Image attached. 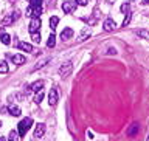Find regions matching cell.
Returning a JSON list of instances; mask_svg holds the SVG:
<instances>
[{
	"mask_svg": "<svg viewBox=\"0 0 149 141\" xmlns=\"http://www.w3.org/2000/svg\"><path fill=\"white\" fill-rule=\"evenodd\" d=\"M31 124H33L31 118H23L20 123H19V135H20V137H25V133L28 132V129L31 127Z\"/></svg>",
	"mask_w": 149,
	"mask_h": 141,
	"instance_id": "6da1fadb",
	"label": "cell"
},
{
	"mask_svg": "<svg viewBox=\"0 0 149 141\" xmlns=\"http://www.w3.org/2000/svg\"><path fill=\"white\" fill-rule=\"evenodd\" d=\"M72 68H73V64L70 62V60H67V62H64L62 65L59 67V74L62 78H67L70 73H72Z\"/></svg>",
	"mask_w": 149,
	"mask_h": 141,
	"instance_id": "7a4b0ae2",
	"label": "cell"
},
{
	"mask_svg": "<svg viewBox=\"0 0 149 141\" xmlns=\"http://www.w3.org/2000/svg\"><path fill=\"white\" fill-rule=\"evenodd\" d=\"M76 2L74 0H65V2L62 3V11L64 13H73L74 9H76Z\"/></svg>",
	"mask_w": 149,
	"mask_h": 141,
	"instance_id": "3957f363",
	"label": "cell"
},
{
	"mask_svg": "<svg viewBox=\"0 0 149 141\" xmlns=\"http://www.w3.org/2000/svg\"><path fill=\"white\" fill-rule=\"evenodd\" d=\"M40 19L39 17H33V20L30 22V25H28V30H30V33H36L37 30L40 28Z\"/></svg>",
	"mask_w": 149,
	"mask_h": 141,
	"instance_id": "277c9868",
	"label": "cell"
},
{
	"mask_svg": "<svg viewBox=\"0 0 149 141\" xmlns=\"http://www.w3.org/2000/svg\"><path fill=\"white\" fill-rule=\"evenodd\" d=\"M48 104L50 106L58 104V92H56V88H51L50 93H48Z\"/></svg>",
	"mask_w": 149,
	"mask_h": 141,
	"instance_id": "5b68a950",
	"label": "cell"
},
{
	"mask_svg": "<svg viewBox=\"0 0 149 141\" xmlns=\"http://www.w3.org/2000/svg\"><path fill=\"white\" fill-rule=\"evenodd\" d=\"M44 133H45V124L39 123L36 126V129H34V138H42Z\"/></svg>",
	"mask_w": 149,
	"mask_h": 141,
	"instance_id": "8992f818",
	"label": "cell"
},
{
	"mask_svg": "<svg viewBox=\"0 0 149 141\" xmlns=\"http://www.w3.org/2000/svg\"><path fill=\"white\" fill-rule=\"evenodd\" d=\"M102 28H104V31H113L116 28L113 19H106V20H104V26H102Z\"/></svg>",
	"mask_w": 149,
	"mask_h": 141,
	"instance_id": "52a82bcc",
	"label": "cell"
},
{
	"mask_svg": "<svg viewBox=\"0 0 149 141\" xmlns=\"http://www.w3.org/2000/svg\"><path fill=\"white\" fill-rule=\"evenodd\" d=\"M19 16H20L19 13H14V14H11V16L5 17L2 20V25H9V23H13L14 20H17V19H19Z\"/></svg>",
	"mask_w": 149,
	"mask_h": 141,
	"instance_id": "ba28073f",
	"label": "cell"
},
{
	"mask_svg": "<svg viewBox=\"0 0 149 141\" xmlns=\"http://www.w3.org/2000/svg\"><path fill=\"white\" fill-rule=\"evenodd\" d=\"M61 37H62L64 40H68L70 37H73V30L72 28H65V30L62 31V34H61Z\"/></svg>",
	"mask_w": 149,
	"mask_h": 141,
	"instance_id": "9c48e42d",
	"label": "cell"
},
{
	"mask_svg": "<svg viewBox=\"0 0 149 141\" xmlns=\"http://www.w3.org/2000/svg\"><path fill=\"white\" fill-rule=\"evenodd\" d=\"M19 48L23 50V51H26V53H31V51H33V45L28 44V42H20V44H19Z\"/></svg>",
	"mask_w": 149,
	"mask_h": 141,
	"instance_id": "30bf717a",
	"label": "cell"
},
{
	"mask_svg": "<svg viewBox=\"0 0 149 141\" xmlns=\"http://www.w3.org/2000/svg\"><path fill=\"white\" fill-rule=\"evenodd\" d=\"M137 133H138V124L134 123V124L129 127V130H127V137H135Z\"/></svg>",
	"mask_w": 149,
	"mask_h": 141,
	"instance_id": "8fae6325",
	"label": "cell"
},
{
	"mask_svg": "<svg viewBox=\"0 0 149 141\" xmlns=\"http://www.w3.org/2000/svg\"><path fill=\"white\" fill-rule=\"evenodd\" d=\"M13 62L16 65H22L23 62H25V58H23L22 54H14L13 56Z\"/></svg>",
	"mask_w": 149,
	"mask_h": 141,
	"instance_id": "7c38bea8",
	"label": "cell"
},
{
	"mask_svg": "<svg viewBox=\"0 0 149 141\" xmlns=\"http://www.w3.org/2000/svg\"><path fill=\"white\" fill-rule=\"evenodd\" d=\"M8 112H9V115H13V116H20V113H22L20 109H19L17 106H11L8 109Z\"/></svg>",
	"mask_w": 149,
	"mask_h": 141,
	"instance_id": "4fadbf2b",
	"label": "cell"
},
{
	"mask_svg": "<svg viewBox=\"0 0 149 141\" xmlns=\"http://www.w3.org/2000/svg\"><path fill=\"white\" fill-rule=\"evenodd\" d=\"M0 40H2L5 45H9L11 44V36L6 34V33H2V34H0Z\"/></svg>",
	"mask_w": 149,
	"mask_h": 141,
	"instance_id": "5bb4252c",
	"label": "cell"
},
{
	"mask_svg": "<svg viewBox=\"0 0 149 141\" xmlns=\"http://www.w3.org/2000/svg\"><path fill=\"white\" fill-rule=\"evenodd\" d=\"M42 87H44V81H37V82L33 84L30 88H31V90H34V92H40V90H42Z\"/></svg>",
	"mask_w": 149,
	"mask_h": 141,
	"instance_id": "9a60e30c",
	"label": "cell"
},
{
	"mask_svg": "<svg viewBox=\"0 0 149 141\" xmlns=\"http://www.w3.org/2000/svg\"><path fill=\"white\" fill-rule=\"evenodd\" d=\"M58 23H59V17H50V26H51V30H56V26H58Z\"/></svg>",
	"mask_w": 149,
	"mask_h": 141,
	"instance_id": "2e32d148",
	"label": "cell"
},
{
	"mask_svg": "<svg viewBox=\"0 0 149 141\" xmlns=\"http://www.w3.org/2000/svg\"><path fill=\"white\" fill-rule=\"evenodd\" d=\"M54 34H50V37H48V40H47V47H48V48H53L54 47V44H56V39H54Z\"/></svg>",
	"mask_w": 149,
	"mask_h": 141,
	"instance_id": "e0dca14e",
	"label": "cell"
},
{
	"mask_svg": "<svg viewBox=\"0 0 149 141\" xmlns=\"http://www.w3.org/2000/svg\"><path fill=\"white\" fill-rule=\"evenodd\" d=\"M0 73H8V64L5 60H0Z\"/></svg>",
	"mask_w": 149,
	"mask_h": 141,
	"instance_id": "ac0fdd59",
	"label": "cell"
},
{
	"mask_svg": "<svg viewBox=\"0 0 149 141\" xmlns=\"http://www.w3.org/2000/svg\"><path fill=\"white\" fill-rule=\"evenodd\" d=\"M137 34H138L140 37H143V39H149V31H148V30H138Z\"/></svg>",
	"mask_w": 149,
	"mask_h": 141,
	"instance_id": "d6986e66",
	"label": "cell"
},
{
	"mask_svg": "<svg viewBox=\"0 0 149 141\" xmlns=\"http://www.w3.org/2000/svg\"><path fill=\"white\" fill-rule=\"evenodd\" d=\"M88 36H90V31H88L87 28H84V30H82V33H81V36H79V40H86Z\"/></svg>",
	"mask_w": 149,
	"mask_h": 141,
	"instance_id": "ffe728a7",
	"label": "cell"
},
{
	"mask_svg": "<svg viewBox=\"0 0 149 141\" xmlns=\"http://www.w3.org/2000/svg\"><path fill=\"white\" fill-rule=\"evenodd\" d=\"M31 40L33 42H34V44H39V42H40V34H39V33H31Z\"/></svg>",
	"mask_w": 149,
	"mask_h": 141,
	"instance_id": "44dd1931",
	"label": "cell"
},
{
	"mask_svg": "<svg viewBox=\"0 0 149 141\" xmlns=\"http://www.w3.org/2000/svg\"><path fill=\"white\" fill-rule=\"evenodd\" d=\"M42 14V8L40 6H33V17H39Z\"/></svg>",
	"mask_w": 149,
	"mask_h": 141,
	"instance_id": "7402d4cb",
	"label": "cell"
},
{
	"mask_svg": "<svg viewBox=\"0 0 149 141\" xmlns=\"http://www.w3.org/2000/svg\"><path fill=\"white\" fill-rule=\"evenodd\" d=\"M42 99H44V93H42V90H40V92H39V93H37V95H36V98H34V101L37 102V104H39V102H40Z\"/></svg>",
	"mask_w": 149,
	"mask_h": 141,
	"instance_id": "603a6c76",
	"label": "cell"
},
{
	"mask_svg": "<svg viewBox=\"0 0 149 141\" xmlns=\"http://www.w3.org/2000/svg\"><path fill=\"white\" fill-rule=\"evenodd\" d=\"M121 11L127 14V13L130 11V6H129V3H123V5H121Z\"/></svg>",
	"mask_w": 149,
	"mask_h": 141,
	"instance_id": "cb8c5ba5",
	"label": "cell"
},
{
	"mask_svg": "<svg viewBox=\"0 0 149 141\" xmlns=\"http://www.w3.org/2000/svg\"><path fill=\"white\" fill-rule=\"evenodd\" d=\"M130 17H132V13H127V14H126V19H124V22H123V26H126V25H127V23L130 22Z\"/></svg>",
	"mask_w": 149,
	"mask_h": 141,
	"instance_id": "d4e9b609",
	"label": "cell"
},
{
	"mask_svg": "<svg viewBox=\"0 0 149 141\" xmlns=\"http://www.w3.org/2000/svg\"><path fill=\"white\" fill-rule=\"evenodd\" d=\"M8 141H16V130H11V132H9V138H8Z\"/></svg>",
	"mask_w": 149,
	"mask_h": 141,
	"instance_id": "484cf974",
	"label": "cell"
},
{
	"mask_svg": "<svg viewBox=\"0 0 149 141\" xmlns=\"http://www.w3.org/2000/svg\"><path fill=\"white\" fill-rule=\"evenodd\" d=\"M31 2V6H40L42 5V0H30Z\"/></svg>",
	"mask_w": 149,
	"mask_h": 141,
	"instance_id": "4316f807",
	"label": "cell"
},
{
	"mask_svg": "<svg viewBox=\"0 0 149 141\" xmlns=\"http://www.w3.org/2000/svg\"><path fill=\"white\" fill-rule=\"evenodd\" d=\"M74 2H76L78 5H81V6H86V5H87V2H88V0H74Z\"/></svg>",
	"mask_w": 149,
	"mask_h": 141,
	"instance_id": "83f0119b",
	"label": "cell"
},
{
	"mask_svg": "<svg viewBox=\"0 0 149 141\" xmlns=\"http://www.w3.org/2000/svg\"><path fill=\"white\" fill-rule=\"evenodd\" d=\"M26 16H33V6H28V9H26Z\"/></svg>",
	"mask_w": 149,
	"mask_h": 141,
	"instance_id": "f1b7e54d",
	"label": "cell"
},
{
	"mask_svg": "<svg viewBox=\"0 0 149 141\" xmlns=\"http://www.w3.org/2000/svg\"><path fill=\"white\" fill-rule=\"evenodd\" d=\"M115 53H116V51L113 48H109V51H107V54H115Z\"/></svg>",
	"mask_w": 149,
	"mask_h": 141,
	"instance_id": "f546056e",
	"label": "cell"
},
{
	"mask_svg": "<svg viewBox=\"0 0 149 141\" xmlns=\"http://www.w3.org/2000/svg\"><path fill=\"white\" fill-rule=\"evenodd\" d=\"M6 112H8V109H6V107H3V109H0V113H6Z\"/></svg>",
	"mask_w": 149,
	"mask_h": 141,
	"instance_id": "4dcf8cb0",
	"label": "cell"
},
{
	"mask_svg": "<svg viewBox=\"0 0 149 141\" xmlns=\"http://www.w3.org/2000/svg\"><path fill=\"white\" fill-rule=\"evenodd\" d=\"M0 141H5V138H3V137H0Z\"/></svg>",
	"mask_w": 149,
	"mask_h": 141,
	"instance_id": "1f68e13d",
	"label": "cell"
},
{
	"mask_svg": "<svg viewBox=\"0 0 149 141\" xmlns=\"http://www.w3.org/2000/svg\"><path fill=\"white\" fill-rule=\"evenodd\" d=\"M144 3H149V0H144Z\"/></svg>",
	"mask_w": 149,
	"mask_h": 141,
	"instance_id": "d6a6232c",
	"label": "cell"
},
{
	"mask_svg": "<svg viewBox=\"0 0 149 141\" xmlns=\"http://www.w3.org/2000/svg\"><path fill=\"white\" fill-rule=\"evenodd\" d=\"M146 141H149V137H148V140H146Z\"/></svg>",
	"mask_w": 149,
	"mask_h": 141,
	"instance_id": "836d02e7",
	"label": "cell"
}]
</instances>
